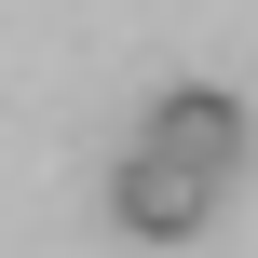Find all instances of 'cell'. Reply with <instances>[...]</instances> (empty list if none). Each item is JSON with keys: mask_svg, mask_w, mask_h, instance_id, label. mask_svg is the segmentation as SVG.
Wrapping results in <instances>:
<instances>
[{"mask_svg": "<svg viewBox=\"0 0 258 258\" xmlns=\"http://www.w3.org/2000/svg\"><path fill=\"white\" fill-rule=\"evenodd\" d=\"M109 218H122L136 245H190V231L218 218V177L177 163V150H122V163H109Z\"/></svg>", "mask_w": 258, "mask_h": 258, "instance_id": "6da1fadb", "label": "cell"}, {"mask_svg": "<svg viewBox=\"0 0 258 258\" xmlns=\"http://www.w3.org/2000/svg\"><path fill=\"white\" fill-rule=\"evenodd\" d=\"M136 150H177V163H204V177L231 190L245 150H258V122H245L231 82H177V95H150V136H136Z\"/></svg>", "mask_w": 258, "mask_h": 258, "instance_id": "7a4b0ae2", "label": "cell"}]
</instances>
